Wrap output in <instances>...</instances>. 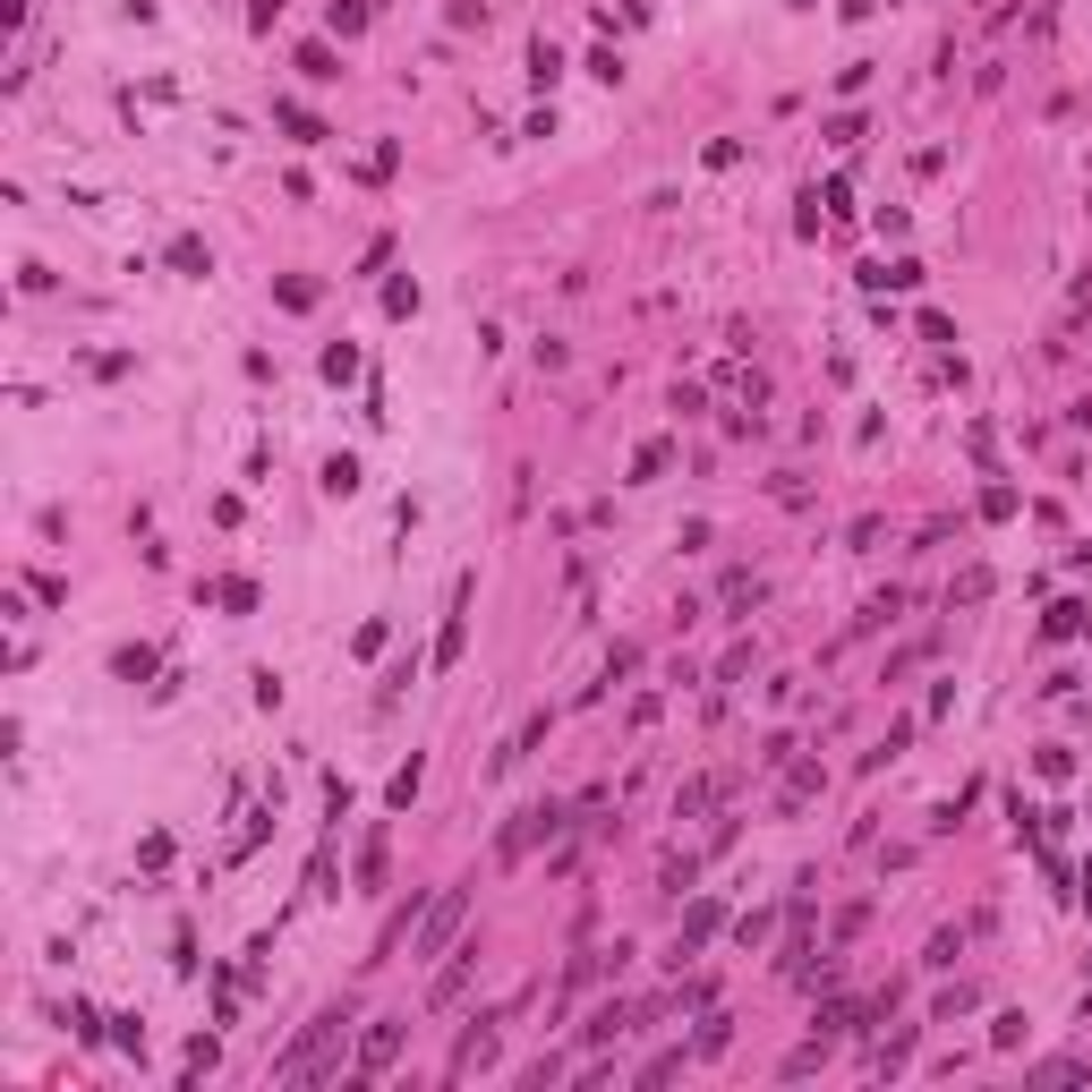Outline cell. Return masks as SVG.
Segmentation results:
<instances>
[{"mask_svg": "<svg viewBox=\"0 0 1092 1092\" xmlns=\"http://www.w3.org/2000/svg\"><path fill=\"white\" fill-rule=\"evenodd\" d=\"M1084 905H1092V870H1084Z\"/></svg>", "mask_w": 1092, "mask_h": 1092, "instance_id": "18", "label": "cell"}, {"mask_svg": "<svg viewBox=\"0 0 1092 1092\" xmlns=\"http://www.w3.org/2000/svg\"><path fill=\"white\" fill-rule=\"evenodd\" d=\"M350 487H359V461L333 453V461H325V495H350Z\"/></svg>", "mask_w": 1092, "mask_h": 1092, "instance_id": "10", "label": "cell"}, {"mask_svg": "<svg viewBox=\"0 0 1092 1092\" xmlns=\"http://www.w3.org/2000/svg\"><path fill=\"white\" fill-rule=\"evenodd\" d=\"M862 282H896V290H913V282H921V265H913V256H896V265H870Z\"/></svg>", "mask_w": 1092, "mask_h": 1092, "instance_id": "11", "label": "cell"}, {"mask_svg": "<svg viewBox=\"0 0 1092 1092\" xmlns=\"http://www.w3.org/2000/svg\"><path fill=\"white\" fill-rule=\"evenodd\" d=\"M393 1058H401V1015H384V1025H368V1041H359V1084H376Z\"/></svg>", "mask_w": 1092, "mask_h": 1092, "instance_id": "4", "label": "cell"}, {"mask_svg": "<svg viewBox=\"0 0 1092 1092\" xmlns=\"http://www.w3.org/2000/svg\"><path fill=\"white\" fill-rule=\"evenodd\" d=\"M564 828H572V811H564V803H529V811L513 819V828H504V845H495V854H504V862H521L529 845H547V837H564Z\"/></svg>", "mask_w": 1092, "mask_h": 1092, "instance_id": "3", "label": "cell"}, {"mask_svg": "<svg viewBox=\"0 0 1092 1092\" xmlns=\"http://www.w3.org/2000/svg\"><path fill=\"white\" fill-rule=\"evenodd\" d=\"M470 974H478V948H461V956L444 964V974H435V982H427V1007H453V999H461V990H470Z\"/></svg>", "mask_w": 1092, "mask_h": 1092, "instance_id": "6", "label": "cell"}, {"mask_svg": "<svg viewBox=\"0 0 1092 1092\" xmlns=\"http://www.w3.org/2000/svg\"><path fill=\"white\" fill-rule=\"evenodd\" d=\"M461 921H470V888H444L419 921H410V948H419V956H444L453 939H461Z\"/></svg>", "mask_w": 1092, "mask_h": 1092, "instance_id": "2", "label": "cell"}, {"mask_svg": "<svg viewBox=\"0 0 1092 1092\" xmlns=\"http://www.w3.org/2000/svg\"><path fill=\"white\" fill-rule=\"evenodd\" d=\"M342 1025H350V1015L342 1007H333V1015H317V1025H307L299 1041H290V1050L274 1058V1084H325L333 1076V1041H342Z\"/></svg>", "mask_w": 1092, "mask_h": 1092, "instance_id": "1", "label": "cell"}, {"mask_svg": "<svg viewBox=\"0 0 1092 1092\" xmlns=\"http://www.w3.org/2000/svg\"><path fill=\"white\" fill-rule=\"evenodd\" d=\"M461 606H470V580L453 589V615H444V632H435V666H461V640H470V623H461Z\"/></svg>", "mask_w": 1092, "mask_h": 1092, "instance_id": "7", "label": "cell"}, {"mask_svg": "<svg viewBox=\"0 0 1092 1092\" xmlns=\"http://www.w3.org/2000/svg\"><path fill=\"white\" fill-rule=\"evenodd\" d=\"M1033 1076H1041V1084H1084V1076H1092V1058H1041Z\"/></svg>", "mask_w": 1092, "mask_h": 1092, "instance_id": "9", "label": "cell"}, {"mask_svg": "<svg viewBox=\"0 0 1092 1092\" xmlns=\"http://www.w3.org/2000/svg\"><path fill=\"white\" fill-rule=\"evenodd\" d=\"M274 120H282V129H290V137H299V145H317V137H325V129H317V120H307L299 103H274Z\"/></svg>", "mask_w": 1092, "mask_h": 1092, "instance_id": "12", "label": "cell"}, {"mask_svg": "<svg viewBox=\"0 0 1092 1092\" xmlns=\"http://www.w3.org/2000/svg\"><path fill=\"white\" fill-rule=\"evenodd\" d=\"M717 921H725L717 896H692V905H683V939H674V956H692L700 939H717Z\"/></svg>", "mask_w": 1092, "mask_h": 1092, "instance_id": "5", "label": "cell"}, {"mask_svg": "<svg viewBox=\"0 0 1092 1092\" xmlns=\"http://www.w3.org/2000/svg\"><path fill=\"white\" fill-rule=\"evenodd\" d=\"M666 1076H683V1050H658V1058L640 1066V1084H666Z\"/></svg>", "mask_w": 1092, "mask_h": 1092, "instance_id": "14", "label": "cell"}, {"mask_svg": "<svg viewBox=\"0 0 1092 1092\" xmlns=\"http://www.w3.org/2000/svg\"><path fill=\"white\" fill-rule=\"evenodd\" d=\"M368 27V0H333V35H359Z\"/></svg>", "mask_w": 1092, "mask_h": 1092, "instance_id": "13", "label": "cell"}, {"mask_svg": "<svg viewBox=\"0 0 1092 1092\" xmlns=\"http://www.w3.org/2000/svg\"><path fill=\"white\" fill-rule=\"evenodd\" d=\"M623 1033H632V1007H623V999H606L589 1025H580V1041H589V1050H606V1041H623Z\"/></svg>", "mask_w": 1092, "mask_h": 1092, "instance_id": "8", "label": "cell"}, {"mask_svg": "<svg viewBox=\"0 0 1092 1092\" xmlns=\"http://www.w3.org/2000/svg\"><path fill=\"white\" fill-rule=\"evenodd\" d=\"M974 598H990V572H964L956 589H948V606H974Z\"/></svg>", "mask_w": 1092, "mask_h": 1092, "instance_id": "17", "label": "cell"}, {"mask_svg": "<svg viewBox=\"0 0 1092 1092\" xmlns=\"http://www.w3.org/2000/svg\"><path fill=\"white\" fill-rule=\"evenodd\" d=\"M384 880V837H368V854H359V888H376Z\"/></svg>", "mask_w": 1092, "mask_h": 1092, "instance_id": "16", "label": "cell"}, {"mask_svg": "<svg viewBox=\"0 0 1092 1092\" xmlns=\"http://www.w3.org/2000/svg\"><path fill=\"white\" fill-rule=\"evenodd\" d=\"M325 376H333V384L359 376V350H350V342H333V350H325Z\"/></svg>", "mask_w": 1092, "mask_h": 1092, "instance_id": "15", "label": "cell"}]
</instances>
